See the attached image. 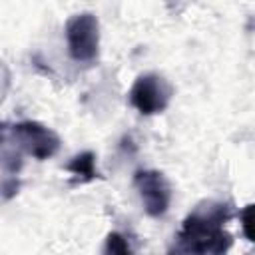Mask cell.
<instances>
[{
    "label": "cell",
    "mask_w": 255,
    "mask_h": 255,
    "mask_svg": "<svg viewBox=\"0 0 255 255\" xmlns=\"http://www.w3.org/2000/svg\"><path fill=\"white\" fill-rule=\"evenodd\" d=\"M66 171L74 175V181L76 183H90L100 175L98 167H96V153L86 149V151H80L76 153L68 163H66Z\"/></svg>",
    "instance_id": "8992f818"
},
{
    "label": "cell",
    "mask_w": 255,
    "mask_h": 255,
    "mask_svg": "<svg viewBox=\"0 0 255 255\" xmlns=\"http://www.w3.org/2000/svg\"><path fill=\"white\" fill-rule=\"evenodd\" d=\"M128 96H129V104L141 116H153V114H161L169 106L173 88L163 76L147 72L135 78Z\"/></svg>",
    "instance_id": "277c9868"
},
{
    "label": "cell",
    "mask_w": 255,
    "mask_h": 255,
    "mask_svg": "<svg viewBox=\"0 0 255 255\" xmlns=\"http://www.w3.org/2000/svg\"><path fill=\"white\" fill-rule=\"evenodd\" d=\"M2 133L8 135L10 141L20 151L36 157L38 161L50 159L60 149V137H58V133L54 129H50L48 126L40 124V122L24 120V122H18L14 126L4 124Z\"/></svg>",
    "instance_id": "7a4b0ae2"
},
{
    "label": "cell",
    "mask_w": 255,
    "mask_h": 255,
    "mask_svg": "<svg viewBox=\"0 0 255 255\" xmlns=\"http://www.w3.org/2000/svg\"><path fill=\"white\" fill-rule=\"evenodd\" d=\"M233 217L231 203L223 201H201L183 219L177 231V241L171 251L177 253H199V255H221L229 251L233 239L225 229V223Z\"/></svg>",
    "instance_id": "6da1fadb"
},
{
    "label": "cell",
    "mask_w": 255,
    "mask_h": 255,
    "mask_svg": "<svg viewBox=\"0 0 255 255\" xmlns=\"http://www.w3.org/2000/svg\"><path fill=\"white\" fill-rule=\"evenodd\" d=\"M104 253H112V255H129V253H131V247L128 245V239H126L122 233L112 231V233H108V237H106Z\"/></svg>",
    "instance_id": "52a82bcc"
},
{
    "label": "cell",
    "mask_w": 255,
    "mask_h": 255,
    "mask_svg": "<svg viewBox=\"0 0 255 255\" xmlns=\"http://www.w3.org/2000/svg\"><path fill=\"white\" fill-rule=\"evenodd\" d=\"M18 189H20L18 177L16 175H4V179H2V199L8 201L10 197H14L18 193Z\"/></svg>",
    "instance_id": "9c48e42d"
},
{
    "label": "cell",
    "mask_w": 255,
    "mask_h": 255,
    "mask_svg": "<svg viewBox=\"0 0 255 255\" xmlns=\"http://www.w3.org/2000/svg\"><path fill=\"white\" fill-rule=\"evenodd\" d=\"M133 187L137 189L143 209L149 217H161L171 203V187L161 171L137 169L133 173Z\"/></svg>",
    "instance_id": "5b68a950"
},
{
    "label": "cell",
    "mask_w": 255,
    "mask_h": 255,
    "mask_svg": "<svg viewBox=\"0 0 255 255\" xmlns=\"http://www.w3.org/2000/svg\"><path fill=\"white\" fill-rule=\"evenodd\" d=\"M239 219H241V229H243L245 237L255 243V203L245 205L239 213Z\"/></svg>",
    "instance_id": "ba28073f"
},
{
    "label": "cell",
    "mask_w": 255,
    "mask_h": 255,
    "mask_svg": "<svg viewBox=\"0 0 255 255\" xmlns=\"http://www.w3.org/2000/svg\"><path fill=\"white\" fill-rule=\"evenodd\" d=\"M68 54L78 64H92L100 52V24L92 12H80L66 22Z\"/></svg>",
    "instance_id": "3957f363"
}]
</instances>
